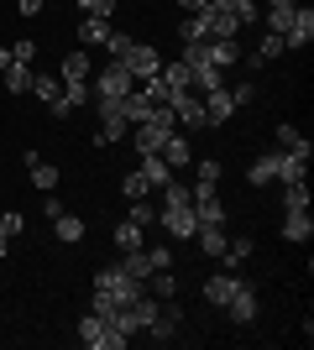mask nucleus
I'll return each mask as SVG.
<instances>
[{"label":"nucleus","mask_w":314,"mask_h":350,"mask_svg":"<svg viewBox=\"0 0 314 350\" xmlns=\"http://www.w3.org/2000/svg\"><path fill=\"white\" fill-rule=\"evenodd\" d=\"M116 63H120L126 73H131L136 84H147V79H157V68H163V58H157V47H152V42H131V47H126V53H120Z\"/></svg>","instance_id":"1"},{"label":"nucleus","mask_w":314,"mask_h":350,"mask_svg":"<svg viewBox=\"0 0 314 350\" xmlns=\"http://www.w3.org/2000/svg\"><path fill=\"white\" fill-rule=\"evenodd\" d=\"M142 288H147V282L126 278V272H120V262H116V267H100V272H94V293H105V298H116V304H131V298H136Z\"/></svg>","instance_id":"2"},{"label":"nucleus","mask_w":314,"mask_h":350,"mask_svg":"<svg viewBox=\"0 0 314 350\" xmlns=\"http://www.w3.org/2000/svg\"><path fill=\"white\" fill-rule=\"evenodd\" d=\"M94 105H100V131H94V146H116L120 136L131 131V120H126L120 100H94Z\"/></svg>","instance_id":"3"},{"label":"nucleus","mask_w":314,"mask_h":350,"mask_svg":"<svg viewBox=\"0 0 314 350\" xmlns=\"http://www.w3.org/2000/svg\"><path fill=\"white\" fill-rule=\"evenodd\" d=\"M94 100H126V94H131V89H136V79H131V73H126V68H120V63L116 58H110V68H105L100 73V79H94Z\"/></svg>","instance_id":"4"},{"label":"nucleus","mask_w":314,"mask_h":350,"mask_svg":"<svg viewBox=\"0 0 314 350\" xmlns=\"http://www.w3.org/2000/svg\"><path fill=\"white\" fill-rule=\"evenodd\" d=\"M94 100V89H90V79H79V84H63V94L53 105H47V110H53V120H68L74 116V110H84V105Z\"/></svg>","instance_id":"5"},{"label":"nucleus","mask_w":314,"mask_h":350,"mask_svg":"<svg viewBox=\"0 0 314 350\" xmlns=\"http://www.w3.org/2000/svg\"><path fill=\"white\" fill-rule=\"evenodd\" d=\"M179 324H183V304H179V298H163V304H157V319L147 324V335L168 345V340L179 335Z\"/></svg>","instance_id":"6"},{"label":"nucleus","mask_w":314,"mask_h":350,"mask_svg":"<svg viewBox=\"0 0 314 350\" xmlns=\"http://www.w3.org/2000/svg\"><path fill=\"white\" fill-rule=\"evenodd\" d=\"M225 314H231V319H236V324H252L257 314H262V293H257L252 282L241 278V288H236V298L225 304Z\"/></svg>","instance_id":"7"},{"label":"nucleus","mask_w":314,"mask_h":350,"mask_svg":"<svg viewBox=\"0 0 314 350\" xmlns=\"http://www.w3.org/2000/svg\"><path fill=\"white\" fill-rule=\"evenodd\" d=\"M199 100H205V120L209 126H225V120L236 116V100H231V89H205V94H199Z\"/></svg>","instance_id":"8"},{"label":"nucleus","mask_w":314,"mask_h":350,"mask_svg":"<svg viewBox=\"0 0 314 350\" xmlns=\"http://www.w3.org/2000/svg\"><path fill=\"white\" fill-rule=\"evenodd\" d=\"M236 288H241V278L225 267V272H215V278L205 282V304H209V308H225L231 298H236Z\"/></svg>","instance_id":"9"},{"label":"nucleus","mask_w":314,"mask_h":350,"mask_svg":"<svg viewBox=\"0 0 314 350\" xmlns=\"http://www.w3.org/2000/svg\"><path fill=\"white\" fill-rule=\"evenodd\" d=\"M314 42V11L309 5H293V21L283 31V47H309Z\"/></svg>","instance_id":"10"},{"label":"nucleus","mask_w":314,"mask_h":350,"mask_svg":"<svg viewBox=\"0 0 314 350\" xmlns=\"http://www.w3.org/2000/svg\"><path fill=\"white\" fill-rule=\"evenodd\" d=\"M157 157H163V162H168V167H189V162H194V146L183 142V136H179V131H168V142H163V146H157Z\"/></svg>","instance_id":"11"},{"label":"nucleus","mask_w":314,"mask_h":350,"mask_svg":"<svg viewBox=\"0 0 314 350\" xmlns=\"http://www.w3.org/2000/svg\"><path fill=\"white\" fill-rule=\"evenodd\" d=\"M272 183H309V157L278 152V178H272Z\"/></svg>","instance_id":"12"},{"label":"nucleus","mask_w":314,"mask_h":350,"mask_svg":"<svg viewBox=\"0 0 314 350\" xmlns=\"http://www.w3.org/2000/svg\"><path fill=\"white\" fill-rule=\"evenodd\" d=\"M53 235H58L63 246H79V241H84V219H79L74 209H58V215H53Z\"/></svg>","instance_id":"13"},{"label":"nucleus","mask_w":314,"mask_h":350,"mask_svg":"<svg viewBox=\"0 0 314 350\" xmlns=\"http://www.w3.org/2000/svg\"><path fill=\"white\" fill-rule=\"evenodd\" d=\"M173 116L183 120V126H194V131H205L209 120H205V100H199V94H179V100H173Z\"/></svg>","instance_id":"14"},{"label":"nucleus","mask_w":314,"mask_h":350,"mask_svg":"<svg viewBox=\"0 0 314 350\" xmlns=\"http://www.w3.org/2000/svg\"><path fill=\"white\" fill-rule=\"evenodd\" d=\"M110 31H116V27H110L105 16H84V21H79V42H84V47H105V42H110Z\"/></svg>","instance_id":"15"},{"label":"nucleus","mask_w":314,"mask_h":350,"mask_svg":"<svg viewBox=\"0 0 314 350\" xmlns=\"http://www.w3.org/2000/svg\"><path fill=\"white\" fill-rule=\"evenodd\" d=\"M278 152H293V157H314V146H309V136L299 131V126H278Z\"/></svg>","instance_id":"16"},{"label":"nucleus","mask_w":314,"mask_h":350,"mask_svg":"<svg viewBox=\"0 0 314 350\" xmlns=\"http://www.w3.org/2000/svg\"><path fill=\"white\" fill-rule=\"evenodd\" d=\"M309 235H314V219H309V209H288V219H283V241L304 246Z\"/></svg>","instance_id":"17"},{"label":"nucleus","mask_w":314,"mask_h":350,"mask_svg":"<svg viewBox=\"0 0 314 350\" xmlns=\"http://www.w3.org/2000/svg\"><path fill=\"white\" fill-rule=\"evenodd\" d=\"M257 251V241L252 235H225V251H220V267H241L246 256Z\"/></svg>","instance_id":"18"},{"label":"nucleus","mask_w":314,"mask_h":350,"mask_svg":"<svg viewBox=\"0 0 314 350\" xmlns=\"http://www.w3.org/2000/svg\"><path fill=\"white\" fill-rule=\"evenodd\" d=\"M58 79H63V84H79V79H90V53H84V47H74V53L58 63Z\"/></svg>","instance_id":"19"},{"label":"nucleus","mask_w":314,"mask_h":350,"mask_svg":"<svg viewBox=\"0 0 314 350\" xmlns=\"http://www.w3.org/2000/svg\"><path fill=\"white\" fill-rule=\"evenodd\" d=\"M272 178H278V152H262V157L246 167V183H252V189H267Z\"/></svg>","instance_id":"20"},{"label":"nucleus","mask_w":314,"mask_h":350,"mask_svg":"<svg viewBox=\"0 0 314 350\" xmlns=\"http://www.w3.org/2000/svg\"><path fill=\"white\" fill-rule=\"evenodd\" d=\"M136 173L147 178V183H152V193H157V189L168 183V178H173V167H168V162L157 157V152H142V167H136Z\"/></svg>","instance_id":"21"},{"label":"nucleus","mask_w":314,"mask_h":350,"mask_svg":"<svg viewBox=\"0 0 314 350\" xmlns=\"http://www.w3.org/2000/svg\"><path fill=\"white\" fill-rule=\"evenodd\" d=\"M241 58H246V53H241L236 37H215V42H209V63H215V68H231V63H241Z\"/></svg>","instance_id":"22"},{"label":"nucleus","mask_w":314,"mask_h":350,"mask_svg":"<svg viewBox=\"0 0 314 350\" xmlns=\"http://www.w3.org/2000/svg\"><path fill=\"white\" fill-rule=\"evenodd\" d=\"M120 272H126V278H136V282H147V272H152V256H147V246L120 251Z\"/></svg>","instance_id":"23"},{"label":"nucleus","mask_w":314,"mask_h":350,"mask_svg":"<svg viewBox=\"0 0 314 350\" xmlns=\"http://www.w3.org/2000/svg\"><path fill=\"white\" fill-rule=\"evenodd\" d=\"M136 246H147V230H142V225L126 215V219L116 225V251H136Z\"/></svg>","instance_id":"24"},{"label":"nucleus","mask_w":314,"mask_h":350,"mask_svg":"<svg viewBox=\"0 0 314 350\" xmlns=\"http://www.w3.org/2000/svg\"><path fill=\"white\" fill-rule=\"evenodd\" d=\"M120 110H126V120H131V126H136V120H147V116H152V94H147V89H142V84H136L131 94L120 100Z\"/></svg>","instance_id":"25"},{"label":"nucleus","mask_w":314,"mask_h":350,"mask_svg":"<svg viewBox=\"0 0 314 350\" xmlns=\"http://www.w3.org/2000/svg\"><path fill=\"white\" fill-rule=\"evenodd\" d=\"M179 42H209V11L183 16V27H179Z\"/></svg>","instance_id":"26"},{"label":"nucleus","mask_w":314,"mask_h":350,"mask_svg":"<svg viewBox=\"0 0 314 350\" xmlns=\"http://www.w3.org/2000/svg\"><path fill=\"white\" fill-rule=\"evenodd\" d=\"M194 241H199V251H205V256H215V262H220V251H225V225H199Z\"/></svg>","instance_id":"27"},{"label":"nucleus","mask_w":314,"mask_h":350,"mask_svg":"<svg viewBox=\"0 0 314 350\" xmlns=\"http://www.w3.org/2000/svg\"><path fill=\"white\" fill-rule=\"evenodd\" d=\"M241 31V21L231 11H215V5H209V42H215V37H236Z\"/></svg>","instance_id":"28"},{"label":"nucleus","mask_w":314,"mask_h":350,"mask_svg":"<svg viewBox=\"0 0 314 350\" xmlns=\"http://www.w3.org/2000/svg\"><path fill=\"white\" fill-rule=\"evenodd\" d=\"M278 53H283V37H278V31H262V42L252 47V63L262 68V63H272Z\"/></svg>","instance_id":"29"},{"label":"nucleus","mask_w":314,"mask_h":350,"mask_svg":"<svg viewBox=\"0 0 314 350\" xmlns=\"http://www.w3.org/2000/svg\"><path fill=\"white\" fill-rule=\"evenodd\" d=\"M31 79H37V73H31V63H11V68H5V89H11V94H27Z\"/></svg>","instance_id":"30"},{"label":"nucleus","mask_w":314,"mask_h":350,"mask_svg":"<svg viewBox=\"0 0 314 350\" xmlns=\"http://www.w3.org/2000/svg\"><path fill=\"white\" fill-rule=\"evenodd\" d=\"M31 94H37L42 105H53V100L63 94V79H53V73H37V79H31Z\"/></svg>","instance_id":"31"},{"label":"nucleus","mask_w":314,"mask_h":350,"mask_svg":"<svg viewBox=\"0 0 314 350\" xmlns=\"http://www.w3.org/2000/svg\"><path fill=\"white\" fill-rule=\"evenodd\" d=\"M189 73H194V94H205V89H220V84H225L215 63H205V68H189Z\"/></svg>","instance_id":"32"},{"label":"nucleus","mask_w":314,"mask_h":350,"mask_svg":"<svg viewBox=\"0 0 314 350\" xmlns=\"http://www.w3.org/2000/svg\"><path fill=\"white\" fill-rule=\"evenodd\" d=\"M31 183H37L42 193H53V189H58V167H47V162L37 157V162H31Z\"/></svg>","instance_id":"33"},{"label":"nucleus","mask_w":314,"mask_h":350,"mask_svg":"<svg viewBox=\"0 0 314 350\" xmlns=\"http://www.w3.org/2000/svg\"><path fill=\"white\" fill-rule=\"evenodd\" d=\"M283 209H309V183H283Z\"/></svg>","instance_id":"34"},{"label":"nucleus","mask_w":314,"mask_h":350,"mask_svg":"<svg viewBox=\"0 0 314 350\" xmlns=\"http://www.w3.org/2000/svg\"><path fill=\"white\" fill-rule=\"evenodd\" d=\"M120 193H126V199H147L152 183H147L142 173H126V178H120Z\"/></svg>","instance_id":"35"},{"label":"nucleus","mask_w":314,"mask_h":350,"mask_svg":"<svg viewBox=\"0 0 314 350\" xmlns=\"http://www.w3.org/2000/svg\"><path fill=\"white\" fill-rule=\"evenodd\" d=\"M131 219L142 225V230H147V225H157V204H152V199H131Z\"/></svg>","instance_id":"36"},{"label":"nucleus","mask_w":314,"mask_h":350,"mask_svg":"<svg viewBox=\"0 0 314 350\" xmlns=\"http://www.w3.org/2000/svg\"><path fill=\"white\" fill-rule=\"evenodd\" d=\"M183 63H189V68H205L209 63V42H183Z\"/></svg>","instance_id":"37"},{"label":"nucleus","mask_w":314,"mask_h":350,"mask_svg":"<svg viewBox=\"0 0 314 350\" xmlns=\"http://www.w3.org/2000/svg\"><path fill=\"white\" fill-rule=\"evenodd\" d=\"M288 21H293V5H278V11H267V31H278V37L288 31Z\"/></svg>","instance_id":"38"},{"label":"nucleus","mask_w":314,"mask_h":350,"mask_svg":"<svg viewBox=\"0 0 314 350\" xmlns=\"http://www.w3.org/2000/svg\"><path fill=\"white\" fill-rule=\"evenodd\" d=\"M194 167H199V178H194L199 189H215V183H220V162H194Z\"/></svg>","instance_id":"39"},{"label":"nucleus","mask_w":314,"mask_h":350,"mask_svg":"<svg viewBox=\"0 0 314 350\" xmlns=\"http://www.w3.org/2000/svg\"><path fill=\"white\" fill-rule=\"evenodd\" d=\"M79 11H84V16H105V21H110V16H116V0H79Z\"/></svg>","instance_id":"40"},{"label":"nucleus","mask_w":314,"mask_h":350,"mask_svg":"<svg viewBox=\"0 0 314 350\" xmlns=\"http://www.w3.org/2000/svg\"><path fill=\"white\" fill-rule=\"evenodd\" d=\"M31 58H37V42H31V37L11 42V63H31Z\"/></svg>","instance_id":"41"},{"label":"nucleus","mask_w":314,"mask_h":350,"mask_svg":"<svg viewBox=\"0 0 314 350\" xmlns=\"http://www.w3.org/2000/svg\"><path fill=\"white\" fill-rule=\"evenodd\" d=\"M0 230H5V235H21V230H27L21 209H5V215H0Z\"/></svg>","instance_id":"42"},{"label":"nucleus","mask_w":314,"mask_h":350,"mask_svg":"<svg viewBox=\"0 0 314 350\" xmlns=\"http://www.w3.org/2000/svg\"><path fill=\"white\" fill-rule=\"evenodd\" d=\"M131 42H136V37H126V31H110V42H105V53H110V58H120V53H126Z\"/></svg>","instance_id":"43"},{"label":"nucleus","mask_w":314,"mask_h":350,"mask_svg":"<svg viewBox=\"0 0 314 350\" xmlns=\"http://www.w3.org/2000/svg\"><path fill=\"white\" fill-rule=\"evenodd\" d=\"M231 100H236V110H241V105H252L257 100V84H231Z\"/></svg>","instance_id":"44"},{"label":"nucleus","mask_w":314,"mask_h":350,"mask_svg":"<svg viewBox=\"0 0 314 350\" xmlns=\"http://www.w3.org/2000/svg\"><path fill=\"white\" fill-rule=\"evenodd\" d=\"M147 256H152V267H173V251L168 246H147Z\"/></svg>","instance_id":"45"},{"label":"nucleus","mask_w":314,"mask_h":350,"mask_svg":"<svg viewBox=\"0 0 314 350\" xmlns=\"http://www.w3.org/2000/svg\"><path fill=\"white\" fill-rule=\"evenodd\" d=\"M42 5H47V0H16V11H21V16H37Z\"/></svg>","instance_id":"46"},{"label":"nucleus","mask_w":314,"mask_h":350,"mask_svg":"<svg viewBox=\"0 0 314 350\" xmlns=\"http://www.w3.org/2000/svg\"><path fill=\"white\" fill-rule=\"evenodd\" d=\"M179 5H183L189 16H194V11H209V0H179Z\"/></svg>","instance_id":"47"},{"label":"nucleus","mask_w":314,"mask_h":350,"mask_svg":"<svg viewBox=\"0 0 314 350\" xmlns=\"http://www.w3.org/2000/svg\"><path fill=\"white\" fill-rule=\"evenodd\" d=\"M209 5H215V11H236L241 0H209Z\"/></svg>","instance_id":"48"},{"label":"nucleus","mask_w":314,"mask_h":350,"mask_svg":"<svg viewBox=\"0 0 314 350\" xmlns=\"http://www.w3.org/2000/svg\"><path fill=\"white\" fill-rule=\"evenodd\" d=\"M262 5H267V11H278V5H299V0H262Z\"/></svg>","instance_id":"49"},{"label":"nucleus","mask_w":314,"mask_h":350,"mask_svg":"<svg viewBox=\"0 0 314 350\" xmlns=\"http://www.w3.org/2000/svg\"><path fill=\"white\" fill-rule=\"evenodd\" d=\"M11 68V47H0V73Z\"/></svg>","instance_id":"50"},{"label":"nucleus","mask_w":314,"mask_h":350,"mask_svg":"<svg viewBox=\"0 0 314 350\" xmlns=\"http://www.w3.org/2000/svg\"><path fill=\"white\" fill-rule=\"evenodd\" d=\"M0 256H11V235L0 230Z\"/></svg>","instance_id":"51"}]
</instances>
